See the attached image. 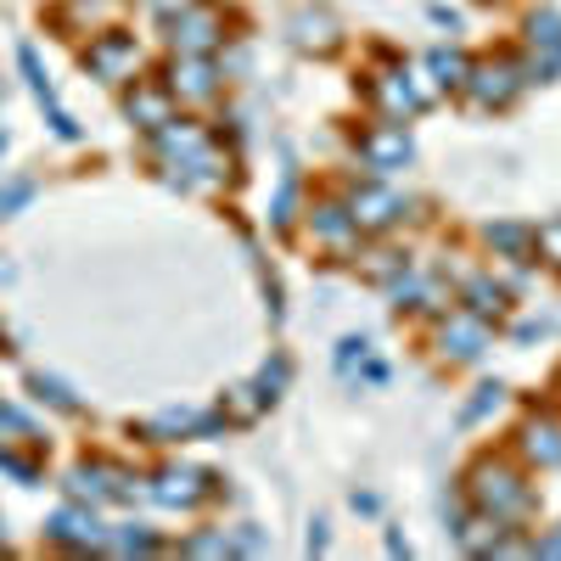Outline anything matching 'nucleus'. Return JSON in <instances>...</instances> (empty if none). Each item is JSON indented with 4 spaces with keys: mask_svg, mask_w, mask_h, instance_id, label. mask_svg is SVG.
I'll list each match as a JSON object with an SVG mask.
<instances>
[{
    "mask_svg": "<svg viewBox=\"0 0 561 561\" xmlns=\"http://www.w3.org/2000/svg\"><path fill=\"white\" fill-rule=\"evenodd\" d=\"M79 62H84V73H90V79H102V84H124V79H135V68H140V45H135L124 28H96Z\"/></svg>",
    "mask_w": 561,
    "mask_h": 561,
    "instance_id": "obj_3",
    "label": "nucleus"
},
{
    "mask_svg": "<svg viewBox=\"0 0 561 561\" xmlns=\"http://www.w3.org/2000/svg\"><path fill=\"white\" fill-rule=\"evenodd\" d=\"M293 208H298V169H287V174H280V192H275V208H270V219H275V225H293Z\"/></svg>",
    "mask_w": 561,
    "mask_h": 561,
    "instance_id": "obj_24",
    "label": "nucleus"
},
{
    "mask_svg": "<svg viewBox=\"0 0 561 561\" xmlns=\"http://www.w3.org/2000/svg\"><path fill=\"white\" fill-rule=\"evenodd\" d=\"M28 197H34V180L28 174L23 180H7V185H0V214H18Z\"/></svg>",
    "mask_w": 561,
    "mask_h": 561,
    "instance_id": "obj_27",
    "label": "nucleus"
},
{
    "mask_svg": "<svg viewBox=\"0 0 561 561\" xmlns=\"http://www.w3.org/2000/svg\"><path fill=\"white\" fill-rule=\"evenodd\" d=\"M185 550H192V556H225L230 539L225 534H203V539H185Z\"/></svg>",
    "mask_w": 561,
    "mask_h": 561,
    "instance_id": "obj_30",
    "label": "nucleus"
},
{
    "mask_svg": "<svg viewBox=\"0 0 561 561\" xmlns=\"http://www.w3.org/2000/svg\"><path fill=\"white\" fill-rule=\"evenodd\" d=\"M304 550H309V556H320V550H325V523H314V528H309V539H304Z\"/></svg>",
    "mask_w": 561,
    "mask_h": 561,
    "instance_id": "obj_34",
    "label": "nucleus"
},
{
    "mask_svg": "<svg viewBox=\"0 0 561 561\" xmlns=\"http://www.w3.org/2000/svg\"><path fill=\"white\" fill-rule=\"evenodd\" d=\"M293 45H298V51L325 57V51H337V45H343V23L332 12H320V7H304L293 18Z\"/></svg>",
    "mask_w": 561,
    "mask_h": 561,
    "instance_id": "obj_14",
    "label": "nucleus"
},
{
    "mask_svg": "<svg viewBox=\"0 0 561 561\" xmlns=\"http://www.w3.org/2000/svg\"><path fill=\"white\" fill-rule=\"evenodd\" d=\"M517 449L528 455V466L556 472V466H561V421L556 415H534L528 427H523V438H517Z\"/></svg>",
    "mask_w": 561,
    "mask_h": 561,
    "instance_id": "obj_16",
    "label": "nucleus"
},
{
    "mask_svg": "<svg viewBox=\"0 0 561 561\" xmlns=\"http://www.w3.org/2000/svg\"><path fill=\"white\" fill-rule=\"evenodd\" d=\"M34 393H39V399H51V404H62V410H79V399H73L62 382H45V377H34Z\"/></svg>",
    "mask_w": 561,
    "mask_h": 561,
    "instance_id": "obj_29",
    "label": "nucleus"
},
{
    "mask_svg": "<svg viewBox=\"0 0 561 561\" xmlns=\"http://www.w3.org/2000/svg\"><path fill=\"white\" fill-rule=\"evenodd\" d=\"M163 39H169V51H180V57H214L225 45V18L214 7H203V0H192L185 12L163 18Z\"/></svg>",
    "mask_w": 561,
    "mask_h": 561,
    "instance_id": "obj_2",
    "label": "nucleus"
},
{
    "mask_svg": "<svg viewBox=\"0 0 561 561\" xmlns=\"http://www.w3.org/2000/svg\"><path fill=\"white\" fill-rule=\"evenodd\" d=\"M460 304L472 309L478 320H500V314H505V293L494 287V280H466V293H460Z\"/></svg>",
    "mask_w": 561,
    "mask_h": 561,
    "instance_id": "obj_21",
    "label": "nucleus"
},
{
    "mask_svg": "<svg viewBox=\"0 0 561 561\" xmlns=\"http://www.w3.org/2000/svg\"><path fill=\"white\" fill-rule=\"evenodd\" d=\"M51 539H62V545H102V528H96V517H84V511H62V517L51 523Z\"/></svg>",
    "mask_w": 561,
    "mask_h": 561,
    "instance_id": "obj_20",
    "label": "nucleus"
},
{
    "mask_svg": "<svg viewBox=\"0 0 561 561\" xmlns=\"http://www.w3.org/2000/svg\"><path fill=\"white\" fill-rule=\"evenodd\" d=\"M483 237L500 259H528L534 253V225H523V219H500V225L483 230Z\"/></svg>",
    "mask_w": 561,
    "mask_h": 561,
    "instance_id": "obj_18",
    "label": "nucleus"
},
{
    "mask_svg": "<svg viewBox=\"0 0 561 561\" xmlns=\"http://www.w3.org/2000/svg\"><path fill=\"white\" fill-rule=\"evenodd\" d=\"M466 500H472V511H483L494 523H511V528H523L534 517V483L511 460H478L466 472Z\"/></svg>",
    "mask_w": 561,
    "mask_h": 561,
    "instance_id": "obj_1",
    "label": "nucleus"
},
{
    "mask_svg": "<svg viewBox=\"0 0 561 561\" xmlns=\"http://www.w3.org/2000/svg\"><path fill=\"white\" fill-rule=\"evenodd\" d=\"M208 438V433H219V421L214 415H203V410H163V415H152V421H140V438H152V444H174V438Z\"/></svg>",
    "mask_w": 561,
    "mask_h": 561,
    "instance_id": "obj_13",
    "label": "nucleus"
},
{
    "mask_svg": "<svg viewBox=\"0 0 561 561\" xmlns=\"http://www.w3.org/2000/svg\"><path fill=\"white\" fill-rule=\"evenodd\" d=\"M534 253H539L545 264H556V270H561V214H556V219H545V225H534Z\"/></svg>",
    "mask_w": 561,
    "mask_h": 561,
    "instance_id": "obj_23",
    "label": "nucleus"
},
{
    "mask_svg": "<svg viewBox=\"0 0 561 561\" xmlns=\"http://www.w3.org/2000/svg\"><path fill=\"white\" fill-rule=\"evenodd\" d=\"M0 152H7V124H0Z\"/></svg>",
    "mask_w": 561,
    "mask_h": 561,
    "instance_id": "obj_36",
    "label": "nucleus"
},
{
    "mask_svg": "<svg viewBox=\"0 0 561 561\" xmlns=\"http://www.w3.org/2000/svg\"><path fill=\"white\" fill-rule=\"evenodd\" d=\"M309 237H314V242H325V248H348V242L359 237V225H354L348 203H337V197L309 203Z\"/></svg>",
    "mask_w": 561,
    "mask_h": 561,
    "instance_id": "obj_15",
    "label": "nucleus"
},
{
    "mask_svg": "<svg viewBox=\"0 0 561 561\" xmlns=\"http://www.w3.org/2000/svg\"><path fill=\"white\" fill-rule=\"evenodd\" d=\"M427 73H433L438 90H460L466 73H472V57L455 51V45H433V51H427Z\"/></svg>",
    "mask_w": 561,
    "mask_h": 561,
    "instance_id": "obj_17",
    "label": "nucleus"
},
{
    "mask_svg": "<svg viewBox=\"0 0 561 561\" xmlns=\"http://www.w3.org/2000/svg\"><path fill=\"white\" fill-rule=\"evenodd\" d=\"M287 377H293V370H287V359H270V365L259 370V393H264V404H275V399H280Z\"/></svg>",
    "mask_w": 561,
    "mask_h": 561,
    "instance_id": "obj_26",
    "label": "nucleus"
},
{
    "mask_svg": "<svg viewBox=\"0 0 561 561\" xmlns=\"http://www.w3.org/2000/svg\"><path fill=\"white\" fill-rule=\"evenodd\" d=\"M528 79H539V84H550L556 73H561V12L556 7H539V12H528Z\"/></svg>",
    "mask_w": 561,
    "mask_h": 561,
    "instance_id": "obj_6",
    "label": "nucleus"
},
{
    "mask_svg": "<svg viewBox=\"0 0 561 561\" xmlns=\"http://www.w3.org/2000/svg\"><path fill=\"white\" fill-rule=\"evenodd\" d=\"M163 90L174 102H185V107H208L214 96H219V62L214 57H169V79H163Z\"/></svg>",
    "mask_w": 561,
    "mask_h": 561,
    "instance_id": "obj_5",
    "label": "nucleus"
},
{
    "mask_svg": "<svg viewBox=\"0 0 561 561\" xmlns=\"http://www.w3.org/2000/svg\"><path fill=\"white\" fill-rule=\"evenodd\" d=\"M365 382L382 388V382H388V365H382V359H365Z\"/></svg>",
    "mask_w": 561,
    "mask_h": 561,
    "instance_id": "obj_33",
    "label": "nucleus"
},
{
    "mask_svg": "<svg viewBox=\"0 0 561 561\" xmlns=\"http://www.w3.org/2000/svg\"><path fill=\"white\" fill-rule=\"evenodd\" d=\"M348 214H354V225H359V230L382 237V230H393V225L410 214V203L393 192V185L370 180V185H354V192H348Z\"/></svg>",
    "mask_w": 561,
    "mask_h": 561,
    "instance_id": "obj_7",
    "label": "nucleus"
},
{
    "mask_svg": "<svg viewBox=\"0 0 561 561\" xmlns=\"http://www.w3.org/2000/svg\"><path fill=\"white\" fill-rule=\"evenodd\" d=\"M365 354H370V343H365V337H343V343H337V370L365 365Z\"/></svg>",
    "mask_w": 561,
    "mask_h": 561,
    "instance_id": "obj_28",
    "label": "nucleus"
},
{
    "mask_svg": "<svg viewBox=\"0 0 561 561\" xmlns=\"http://www.w3.org/2000/svg\"><path fill=\"white\" fill-rule=\"evenodd\" d=\"M404 270H410V259H404V253H377V259L365 264V275H370V280H382V287H393V280H399Z\"/></svg>",
    "mask_w": 561,
    "mask_h": 561,
    "instance_id": "obj_25",
    "label": "nucleus"
},
{
    "mask_svg": "<svg viewBox=\"0 0 561 561\" xmlns=\"http://www.w3.org/2000/svg\"><path fill=\"white\" fill-rule=\"evenodd\" d=\"M118 550H158L152 534H118Z\"/></svg>",
    "mask_w": 561,
    "mask_h": 561,
    "instance_id": "obj_32",
    "label": "nucleus"
},
{
    "mask_svg": "<svg viewBox=\"0 0 561 561\" xmlns=\"http://www.w3.org/2000/svg\"><path fill=\"white\" fill-rule=\"evenodd\" d=\"M534 79H528V68L523 62H472V73H466V96H472L478 107H494V113H505L511 102L523 96Z\"/></svg>",
    "mask_w": 561,
    "mask_h": 561,
    "instance_id": "obj_4",
    "label": "nucleus"
},
{
    "mask_svg": "<svg viewBox=\"0 0 561 561\" xmlns=\"http://www.w3.org/2000/svg\"><path fill=\"white\" fill-rule=\"evenodd\" d=\"M214 494H219L214 472H197V466H169V472H158V483H152V500L174 505V511H192V505H203Z\"/></svg>",
    "mask_w": 561,
    "mask_h": 561,
    "instance_id": "obj_10",
    "label": "nucleus"
},
{
    "mask_svg": "<svg viewBox=\"0 0 561 561\" xmlns=\"http://www.w3.org/2000/svg\"><path fill=\"white\" fill-rule=\"evenodd\" d=\"M388 293H393V304H399V309H438V298H444V293L433 287V280H421V275H410V270L393 280Z\"/></svg>",
    "mask_w": 561,
    "mask_h": 561,
    "instance_id": "obj_19",
    "label": "nucleus"
},
{
    "mask_svg": "<svg viewBox=\"0 0 561 561\" xmlns=\"http://www.w3.org/2000/svg\"><path fill=\"white\" fill-rule=\"evenodd\" d=\"M124 118L135 124V129H163L169 118H174V96H169V90L163 84H152V79H135V90H129V96H124Z\"/></svg>",
    "mask_w": 561,
    "mask_h": 561,
    "instance_id": "obj_11",
    "label": "nucleus"
},
{
    "mask_svg": "<svg viewBox=\"0 0 561 561\" xmlns=\"http://www.w3.org/2000/svg\"><path fill=\"white\" fill-rule=\"evenodd\" d=\"M500 399H505V388H500V382H483V388L472 393V404L460 410V427H478L489 410H500Z\"/></svg>",
    "mask_w": 561,
    "mask_h": 561,
    "instance_id": "obj_22",
    "label": "nucleus"
},
{
    "mask_svg": "<svg viewBox=\"0 0 561 561\" xmlns=\"http://www.w3.org/2000/svg\"><path fill=\"white\" fill-rule=\"evenodd\" d=\"M18 68H23V79H28V90H34V102L45 107V124H51L62 140H79V124H73V113L62 107L57 84H51V73H45V62H39L34 45H18Z\"/></svg>",
    "mask_w": 561,
    "mask_h": 561,
    "instance_id": "obj_8",
    "label": "nucleus"
},
{
    "mask_svg": "<svg viewBox=\"0 0 561 561\" xmlns=\"http://www.w3.org/2000/svg\"><path fill=\"white\" fill-rule=\"evenodd\" d=\"M410 158H415V140H410L404 124H377V129L359 135V163H365L370 174H393V169H404Z\"/></svg>",
    "mask_w": 561,
    "mask_h": 561,
    "instance_id": "obj_9",
    "label": "nucleus"
},
{
    "mask_svg": "<svg viewBox=\"0 0 561 561\" xmlns=\"http://www.w3.org/2000/svg\"><path fill=\"white\" fill-rule=\"evenodd\" d=\"M528 550H534V556H561V528H550V534L528 539Z\"/></svg>",
    "mask_w": 561,
    "mask_h": 561,
    "instance_id": "obj_31",
    "label": "nucleus"
},
{
    "mask_svg": "<svg viewBox=\"0 0 561 561\" xmlns=\"http://www.w3.org/2000/svg\"><path fill=\"white\" fill-rule=\"evenodd\" d=\"M388 556H410V539L399 528H388Z\"/></svg>",
    "mask_w": 561,
    "mask_h": 561,
    "instance_id": "obj_35",
    "label": "nucleus"
},
{
    "mask_svg": "<svg viewBox=\"0 0 561 561\" xmlns=\"http://www.w3.org/2000/svg\"><path fill=\"white\" fill-rule=\"evenodd\" d=\"M489 348V320H478L472 309H460L455 320H444V332H438V354L444 359H478Z\"/></svg>",
    "mask_w": 561,
    "mask_h": 561,
    "instance_id": "obj_12",
    "label": "nucleus"
}]
</instances>
